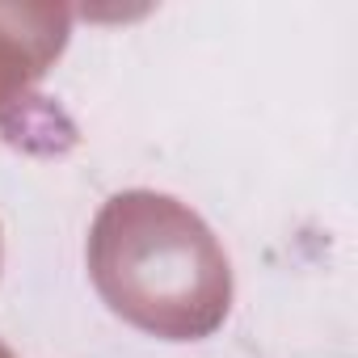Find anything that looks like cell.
<instances>
[{"mask_svg": "<svg viewBox=\"0 0 358 358\" xmlns=\"http://www.w3.org/2000/svg\"><path fill=\"white\" fill-rule=\"evenodd\" d=\"M89 278L127 324L164 337H211L232 308V266L215 232L169 194H114L89 228Z\"/></svg>", "mask_w": 358, "mask_h": 358, "instance_id": "obj_1", "label": "cell"}, {"mask_svg": "<svg viewBox=\"0 0 358 358\" xmlns=\"http://www.w3.org/2000/svg\"><path fill=\"white\" fill-rule=\"evenodd\" d=\"M17 9H0V106H9L17 89H26L43 68L47 59L64 47V30H68V13L59 9L43 30L34 34H17L9 30Z\"/></svg>", "mask_w": 358, "mask_h": 358, "instance_id": "obj_2", "label": "cell"}, {"mask_svg": "<svg viewBox=\"0 0 358 358\" xmlns=\"http://www.w3.org/2000/svg\"><path fill=\"white\" fill-rule=\"evenodd\" d=\"M0 358H13V354H9V350H5V345H0Z\"/></svg>", "mask_w": 358, "mask_h": 358, "instance_id": "obj_3", "label": "cell"}]
</instances>
